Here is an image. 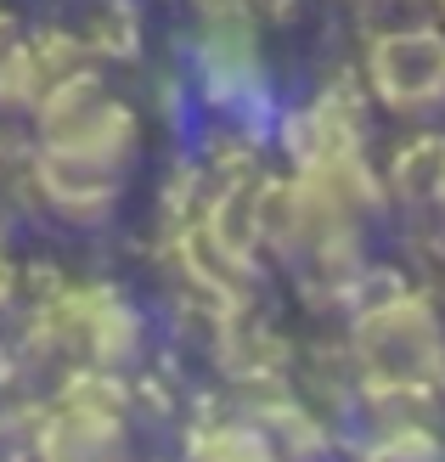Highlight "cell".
<instances>
[{"label":"cell","instance_id":"5","mask_svg":"<svg viewBox=\"0 0 445 462\" xmlns=\"http://www.w3.org/2000/svg\"><path fill=\"white\" fill-rule=\"evenodd\" d=\"M198 462H288L283 446H276L271 429H254V423H215L192 440Z\"/></svg>","mask_w":445,"mask_h":462},{"label":"cell","instance_id":"2","mask_svg":"<svg viewBox=\"0 0 445 462\" xmlns=\"http://www.w3.org/2000/svg\"><path fill=\"white\" fill-rule=\"evenodd\" d=\"M372 97L401 119H440L445 113V34L440 29H394L372 45Z\"/></svg>","mask_w":445,"mask_h":462},{"label":"cell","instance_id":"8","mask_svg":"<svg viewBox=\"0 0 445 462\" xmlns=\"http://www.w3.org/2000/svg\"><path fill=\"white\" fill-rule=\"evenodd\" d=\"M440 203H445V187H440Z\"/></svg>","mask_w":445,"mask_h":462},{"label":"cell","instance_id":"3","mask_svg":"<svg viewBox=\"0 0 445 462\" xmlns=\"http://www.w3.org/2000/svg\"><path fill=\"white\" fill-rule=\"evenodd\" d=\"M40 462H130V434L107 401L68 395L40 429Z\"/></svg>","mask_w":445,"mask_h":462},{"label":"cell","instance_id":"4","mask_svg":"<svg viewBox=\"0 0 445 462\" xmlns=\"http://www.w3.org/2000/svg\"><path fill=\"white\" fill-rule=\"evenodd\" d=\"M68 321H62V338L90 361V366H125L142 344V328H135V310L113 293H79L68 299Z\"/></svg>","mask_w":445,"mask_h":462},{"label":"cell","instance_id":"1","mask_svg":"<svg viewBox=\"0 0 445 462\" xmlns=\"http://www.w3.org/2000/svg\"><path fill=\"white\" fill-rule=\"evenodd\" d=\"M361 361L389 383H423L445 373V328L423 299H389L361 316Z\"/></svg>","mask_w":445,"mask_h":462},{"label":"cell","instance_id":"7","mask_svg":"<svg viewBox=\"0 0 445 462\" xmlns=\"http://www.w3.org/2000/svg\"><path fill=\"white\" fill-rule=\"evenodd\" d=\"M6 288H12V282H6V276H0V299H6Z\"/></svg>","mask_w":445,"mask_h":462},{"label":"cell","instance_id":"6","mask_svg":"<svg viewBox=\"0 0 445 462\" xmlns=\"http://www.w3.org/2000/svg\"><path fill=\"white\" fill-rule=\"evenodd\" d=\"M366 462H445L440 446L429 440V434H417V429H401L394 440H384L378 451H372Z\"/></svg>","mask_w":445,"mask_h":462}]
</instances>
